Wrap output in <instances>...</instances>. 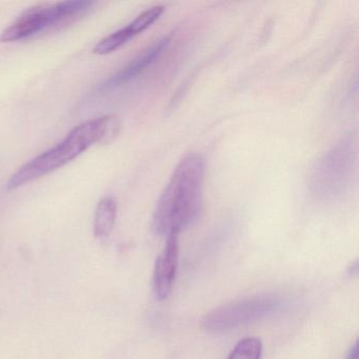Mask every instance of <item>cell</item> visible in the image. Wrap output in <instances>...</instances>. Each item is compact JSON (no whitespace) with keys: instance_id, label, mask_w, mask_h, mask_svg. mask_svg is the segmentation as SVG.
Wrapping results in <instances>:
<instances>
[{"instance_id":"obj_6","label":"cell","mask_w":359,"mask_h":359,"mask_svg":"<svg viewBox=\"0 0 359 359\" xmlns=\"http://www.w3.org/2000/svg\"><path fill=\"white\" fill-rule=\"evenodd\" d=\"M167 237V243L161 255L157 257L153 272V291L159 300L167 299L171 294L180 262L178 234H171Z\"/></svg>"},{"instance_id":"obj_4","label":"cell","mask_w":359,"mask_h":359,"mask_svg":"<svg viewBox=\"0 0 359 359\" xmlns=\"http://www.w3.org/2000/svg\"><path fill=\"white\" fill-rule=\"evenodd\" d=\"M287 302L279 294H262L220 306L205 315L203 327L210 333H224L276 314Z\"/></svg>"},{"instance_id":"obj_8","label":"cell","mask_w":359,"mask_h":359,"mask_svg":"<svg viewBox=\"0 0 359 359\" xmlns=\"http://www.w3.org/2000/svg\"><path fill=\"white\" fill-rule=\"evenodd\" d=\"M117 203L112 197H104L98 203L94 220V233L97 238H106L116 222Z\"/></svg>"},{"instance_id":"obj_12","label":"cell","mask_w":359,"mask_h":359,"mask_svg":"<svg viewBox=\"0 0 359 359\" xmlns=\"http://www.w3.org/2000/svg\"><path fill=\"white\" fill-rule=\"evenodd\" d=\"M346 359H359L358 342H355L354 346H353L352 348H351V350L348 351Z\"/></svg>"},{"instance_id":"obj_1","label":"cell","mask_w":359,"mask_h":359,"mask_svg":"<svg viewBox=\"0 0 359 359\" xmlns=\"http://www.w3.org/2000/svg\"><path fill=\"white\" fill-rule=\"evenodd\" d=\"M205 171V161L198 154H189L178 163L153 216V230L156 234H180L198 219Z\"/></svg>"},{"instance_id":"obj_10","label":"cell","mask_w":359,"mask_h":359,"mask_svg":"<svg viewBox=\"0 0 359 359\" xmlns=\"http://www.w3.org/2000/svg\"><path fill=\"white\" fill-rule=\"evenodd\" d=\"M262 344L258 338L250 337L241 340L228 359H260Z\"/></svg>"},{"instance_id":"obj_11","label":"cell","mask_w":359,"mask_h":359,"mask_svg":"<svg viewBox=\"0 0 359 359\" xmlns=\"http://www.w3.org/2000/svg\"><path fill=\"white\" fill-rule=\"evenodd\" d=\"M163 12H165V8L161 7V6L151 8V9L147 10L144 13L138 15L131 24L128 25V28L130 29L132 34L135 37L136 35L144 32L147 29L150 28L154 22H156L163 15Z\"/></svg>"},{"instance_id":"obj_3","label":"cell","mask_w":359,"mask_h":359,"mask_svg":"<svg viewBox=\"0 0 359 359\" xmlns=\"http://www.w3.org/2000/svg\"><path fill=\"white\" fill-rule=\"evenodd\" d=\"M357 159L356 140L344 138L317 163L310 178L311 193L321 201H333L348 188Z\"/></svg>"},{"instance_id":"obj_5","label":"cell","mask_w":359,"mask_h":359,"mask_svg":"<svg viewBox=\"0 0 359 359\" xmlns=\"http://www.w3.org/2000/svg\"><path fill=\"white\" fill-rule=\"evenodd\" d=\"M95 5L93 1H62L35 6L22 14L1 34V43H13L33 36L58 22L76 15Z\"/></svg>"},{"instance_id":"obj_2","label":"cell","mask_w":359,"mask_h":359,"mask_svg":"<svg viewBox=\"0 0 359 359\" xmlns=\"http://www.w3.org/2000/svg\"><path fill=\"white\" fill-rule=\"evenodd\" d=\"M117 115L89 119L75 127L60 142L20 167L8 180L6 188L14 191L43 177L74 161L96 144H110L121 133Z\"/></svg>"},{"instance_id":"obj_7","label":"cell","mask_w":359,"mask_h":359,"mask_svg":"<svg viewBox=\"0 0 359 359\" xmlns=\"http://www.w3.org/2000/svg\"><path fill=\"white\" fill-rule=\"evenodd\" d=\"M171 36H165L161 41H157L154 46L140 54V56L132 60L129 65L121 69V71L113 75L102 85V89L111 90L121 87L125 83H129L132 79L142 74L151 65L154 64L163 52L169 47L171 43Z\"/></svg>"},{"instance_id":"obj_9","label":"cell","mask_w":359,"mask_h":359,"mask_svg":"<svg viewBox=\"0 0 359 359\" xmlns=\"http://www.w3.org/2000/svg\"><path fill=\"white\" fill-rule=\"evenodd\" d=\"M132 39L133 37L130 34L127 28L121 29L102 39L94 48L93 53L97 54V55H108L123 47Z\"/></svg>"}]
</instances>
